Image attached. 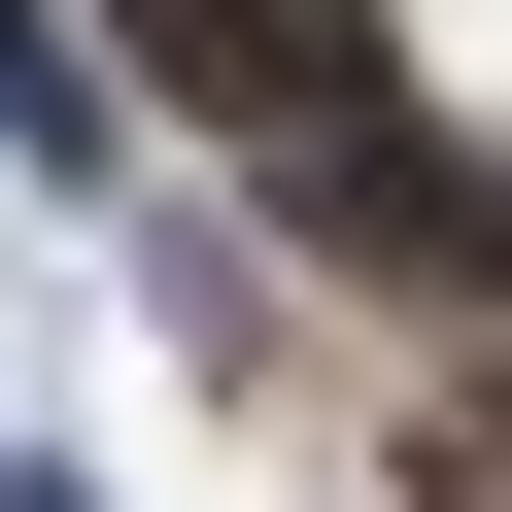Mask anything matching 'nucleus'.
Returning <instances> with one entry per match:
<instances>
[{
    "label": "nucleus",
    "mask_w": 512,
    "mask_h": 512,
    "mask_svg": "<svg viewBox=\"0 0 512 512\" xmlns=\"http://www.w3.org/2000/svg\"><path fill=\"white\" fill-rule=\"evenodd\" d=\"M137 35H171V103H274V137H342V103H376L342 0H137Z\"/></svg>",
    "instance_id": "nucleus-1"
}]
</instances>
